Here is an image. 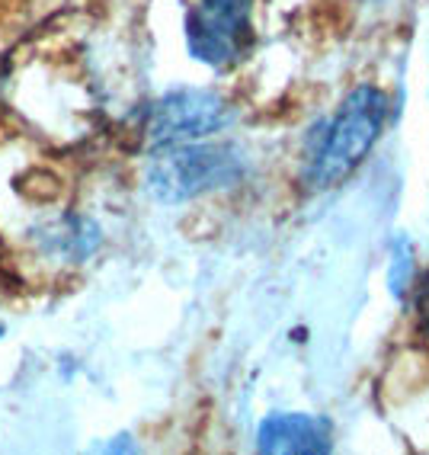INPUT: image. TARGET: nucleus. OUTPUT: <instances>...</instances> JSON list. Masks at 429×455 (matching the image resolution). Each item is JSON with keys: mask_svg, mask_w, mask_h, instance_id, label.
I'll return each mask as SVG.
<instances>
[{"mask_svg": "<svg viewBox=\"0 0 429 455\" xmlns=\"http://www.w3.org/2000/svg\"><path fill=\"white\" fill-rule=\"evenodd\" d=\"M391 113L388 93L375 84H362L340 103L337 116L324 125V135L308 155L305 183L308 189H333L362 167L378 145Z\"/></svg>", "mask_w": 429, "mask_h": 455, "instance_id": "obj_1", "label": "nucleus"}, {"mask_svg": "<svg viewBox=\"0 0 429 455\" xmlns=\"http://www.w3.org/2000/svg\"><path fill=\"white\" fill-rule=\"evenodd\" d=\"M243 177H247V157L241 148L205 145V141L157 148L145 171L147 193L167 205L237 187Z\"/></svg>", "mask_w": 429, "mask_h": 455, "instance_id": "obj_2", "label": "nucleus"}, {"mask_svg": "<svg viewBox=\"0 0 429 455\" xmlns=\"http://www.w3.org/2000/svg\"><path fill=\"white\" fill-rule=\"evenodd\" d=\"M253 0H199L187 13V49L209 68H234L250 52Z\"/></svg>", "mask_w": 429, "mask_h": 455, "instance_id": "obj_3", "label": "nucleus"}, {"mask_svg": "<svg viewBox=\"0 0 429 455\" xmlns=\"http://www.w3.org/2000/svg\"><path fill=\"white\" fill-rule=\"evenodd\" d=\"M234 123V109L221 93L199 87L173 90L147 109L145 135L155 148L203 141Z\"/></svg>", "mask_w": 429, "mask_h": 455, "instance_id": "obj_4", "label": "nucleus"}, {"mask_svg": "<svg viewBox=\"0 0 429 455\" xmlns=\"http://www.w3.org/2000/svg\"><path fill=\"white\" fill-rule=\"evenodd\" d=\"M259 452L275 455H324L333 449L330 423L317 414H301V411H275L257 430Z\"/></svg>", "mask_w": 429, "mask_h": 455, "instance_id": "obj_5", "label": "nucleus"}, {"mask_svg": "<svg viewBox=\"0 0 429 455\" xmlns=\"http://www.w3.org/2000/svg\"><path fill=\"white\" fill-rule=\"evenodd\" d=\"M413 283H417V251L407 235H397L391 241V263H388V289L394 301H407Z\"/></svg>", "mask_w": 429, "mask_h": 455, "instance_id": "obj_6", "label": "nucleus"}, {"mask_svg": "<svg viewBox=\"0 0 429 455\" xmlns=\"http://www.w3.org/2000/svg\"><path fill=\"white\" fill-rule=\"evenodd\" d=\"M413 308H417V333L429 340V273L420 276V285H413Z\"/></svg>", "mask_w": 429, "mask_h": 455, "instance_id": "obj_7", "label": "nucleus"}, {"mask_svg": "<svg viewBox=\"0 0 429 455\" xmlns=\"http://www.w3.org/2000/svg\"><path fill=\"white\" fill-rule=\"evenodd\" d=\"M0 333H4V327H0Z\"/></svg>", "mask_w": 429, "mask_h": 455, "instance_id": "obj_8", "label": "nucleus"}]
</instances>
